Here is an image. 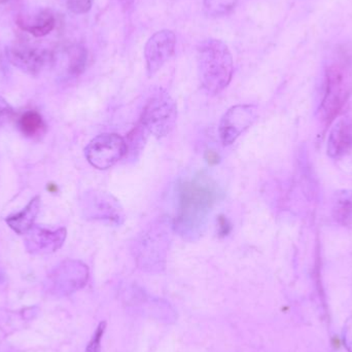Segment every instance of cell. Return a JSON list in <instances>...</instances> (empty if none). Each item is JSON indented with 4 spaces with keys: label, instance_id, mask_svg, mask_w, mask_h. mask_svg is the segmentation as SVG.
I'll use <instances>...</instances> for the list:
<instances>
[{
    "label": "cell",
    "instance_id": "obj_1",
    "mask_svg": "<svg viewBox=\"0 0 352 352\" xmlns=\"http://www.w3.org/2000/svg\"><path fill=\"white\" fill-rule=\"evenodd\" d=\"M216 199L215 185L206 177L196 176L181 183L173 230L183 239L193 240L198 238L207 224L208 216Z\"/></svg>",
    "mask_w": 352,
    "mask_h": 352
},
{
    "label": "cell",
    "instance_id": "obj_2",
    "mask_svg": "<svg viewBox=\"0 0 352 352\" xmlns=\"http://www.w3.org/2000/svg\"><path fill=\"white\" fill-rule=\"evenodd\" d=\"M198 72L202 86L218 94L230 84L234 65L228 45L218 39H207L198 49Z\"/></svg>",
    "mask_w": 352,
    "mask_h": 352
},
{
    "label": "cell",
    "instance_id": "obj_3",
    "mask_svg": "<svg viewBox=\"0 0 352 352\" xmlns=\"http://www.w3.org/2000/svg\"><path fill=\"white\" fill-rule=\"evenodd\" d=\"M169 245L170 231L166 222H152L134 240V257L142 268H160L164 265Z\"/></svg>",
    "mask_w": 352,
    "mask_h": 352
},
{
    "label": "cell",
    "instance_id": "obj_4",
    "mask_svg": "<svg viewBox=\"0 0 352 352\" xmlns=\"http://www.w3.org/2000/svg\"><path fill=\"white\" fill-rule=\"evenodd\" d=\"M177 106L172 97L164 90H158L146 101L140 125L154 137L164 138L176 125Z\"/></svg>",
    "mask_w": 352,
    "mask_h": 352
},
{
    "label": "cell",
    "instance_id": "obj_5",
    "mask_svg": "<svg viewBox=\"0 0 352 352\" xmlns=\"http://www.w3.org/2000/svg\"><path fill=\"white\" fill-rule=\"evenodd\" d=\"M127 152V141L117 133L100 134L93 138L84 148L86 161L99 170L115 166Z\"/></svg>",
    "mask_w": 352,
    "mask_h": 352
},
{
    "label": "cell",
    "instance_id": "obj_6",
    "mask_svg": "<svg viewBox=\"0 0 352 352\" xmlns=\"http://www.w3.org/2000/svg\"><path fill=\"white\" fill-rule=\"evenodd\" d=\"M82 211L89 220L106 222L121 226L126 220L125 211L117 198L102 191H90L82 200Z\"/></svg>",
    "mask_w": 352,
    "mask_h": 352
},
{
    "label": "cell",
    "instance_id": "obj_7",
    "mask_svg": "<svg viewBox=\"0 0 352 352\" xmlns=\"http://www.w3.org/2000/svg\"><path fill=\"white\" fill-rule=\"evenodd\" d=\"M257 117V108L255 105H235L226 110L218 128L222 145L228 146L234 143L239 136L253 125Z\"/></svg>",
    "mask_w": 352,
    "mask_h": 352
},
{
    "label": "cell",
    "instance_id": "obj_8",
    "mask_svg": "<svg viewBox=\"0 0 352 352\" xmlns=\"http://www.w3.org/2000/svg\"><path fill=\"white\" fill-rule=\"evenodd\" d=\"M89 270L84 263L74 259L62 261L49 275V288L57 294H67L82 288L88 281Z\"/></svg>",
    "mask_w": 352,
    "mask_h": 352
},
{
    "label": "cell",
    "instance_id": "obj_9",
    "mask_svg": "<svg viewBox=\"0 0 352 352\" xmlns=\"http://www.w3.org/2000/svg\"><path fill=\"white\" fill-rule=\"evenodd\" d=\"M176 45V36L171 30H161L154 33L144 47L146 71L148 76L156 74L172 57Z\"/></svg>",
    "mask_w": 352,
    "mask_h": 352
},
{
    "label": "cell",
    "instance_id": "obj_10",
    "mask_svg": "<svg viewBox=\"0 0 352 352\" xmlns=\"http://www.w3.org/2000/svg\"><path fill=\"white\" fill-rule=\"evenodd\" d=\"M66 236L65 228H49L34 224L25 234V247L33 255L55 253L63 246Z\"/></svg>",
    "mask_w": 352,
    "mask_h": 352
},
{
    "label": "cell",
    "instance_id": "obj_11",
    "mask_svg": "<svg viewBox=\"0 0 352 352\" xmlns=\"http://www.w3.org/2000/svg\"><path fill=\"white\" fill-rule=\"evenodd\" d=\"M346 99V86L342 72L337 68L327 71L325 95L320 110L325 121H331L339 113Z\"/></svg>",
    "mask_w": 352,
    "mask_h": 352
},
{
    "label": "cell",
    "instance_id": "obj_12",
    "mask_svg": "<svg viewBox=\"0 0 352 352\" xmlns=\"http://www.w3.org/2000/svg\"><path fill=\"white\" fill-rule=\"evenodd\" d=\"M8 57L12 65L29 74L38 73L47 61L45 51L25 43H19L10 47Z\"/></svg>",
    "mask_w": 352,
    "mask_h": 352
},
{
    "label": "cell",
    "instance_id": "obj_13",
    "mask_svg": "<svg viewBox=\"0 0 352 352\" xmlns=\"http://www.w3.org/2000/svg\"><path fill=\"white\" fill-rule=\"evenodd\" d=\"M352 150V121L341 119L331 128L327 138V156L339 159Z\"/></svg>",
    "mask_w": 352,
    "mask_h": 352
},
{
    "label": "cell",
    "instance_id": "obj_14",
    "mask_svg": "<svg viewBox=\"0 0 352 352\" xmlns=\"http://www.w3.org/2000/svg\"><path fill=\"white\" fill-rule=\"evenodd\" d=\"M40 207V197L36 196L33 198L24 209L21 210L18 213L8 216L5 222L10 228L20 235H25L33 226L34 220L39 212Z\"/></svg>",
    "mask_w": 352,
    "mask_h": 352
},
{
    "label": "cell",
    "instance_id": "obj_15",
    "mask_svg": "<svg viewBox=\"0 0 352 352\" xmlns=\"http://www.w3.org/2000/svg\"><path fill=\"white\" fill-rule=\"evenodd\" d=\"M331 216L340 226L352 224V189H339L331 199Z\"/></svg>",
    "mask_w": 352,
    "mask_h": 352
},
{
    "label": "cell",
    "instance_id": "obj_16",
    "mask_svg": "<svg viewBox=\"0 0 352 352\" xmlns=\"http://www.w3.org/2000/svg\"><path fill=\"white\" fill-rule=\"evenodd\" d=\"M18 23L23 30L31 33L35 37L45 36L55 28V18L47 10L37 14L32 23L21 22V21H18Z\"/></svg>",
    "mask_w": 352,
    "mask_h": 352
},
{
    "label": "cell",
    "instance_id": "obj_17",
    "mask_svg": "<svg viewBox=\"0 0 352 352\" xmlns=\"http://www.w3.org/2000/svg\"><path fill=\"white\" fill-rule=\"evenodd\" d=\"M45 121L38 113L34 110H28L19 119V127L24 135L28 137L36 135L45 128Z\"/></svg>",
    "mask_w": 352,
    "mask_h": 352
},
{
    "label": "cell",
    "instance_id": "obj_18",
    "mask_svg": "<svg viewBox=\"0 0 352 352\" xmlns=\"http://www.w3.org/2000/svg\"><path fill=\"white\" fill-rule=\"evenodd\" d=\"M86 51L80 45H74L68 49L67 72L69 75L78 76L86 67Z\"/></svg>",
    "mask_w": 352,
    "mask_h": 352
},
{
    "label": "cell",
    "instance_id": "obj_19",
    "mask_svg": "<svg viewBox=\"0 0 352 352\" xmlns=\"http://www.w3.org/2000/svg\"><path fill=\"white\" fill-rule=\"evenodd\" d=\"M237 0H204V10L210 16H222L230 14Z\"/></svg>",
    "mask_w": 352,
    "mask_h": 352
},
{
    "label": "cell",
    "instance_id": "obj_20",
    "mask_svg": "<svg viewBox=\"0 0 352 352\" xmlns=\"http://www.w3.org/2000/svg\"><path fill=\"white\" fill-rule=\"evenodd\" d=\"M92 2L93 0H67V8L73 14H86L92 8Z\"/></svg>",
    "mask_w": 352,
    "mask_h": 352
},
{
    "label": "cell",
    "instance_id": "obj_21",
    "mask_svg": "<svg viewBox=\"0 0 352 352\" xmlns=\"http://www.w3.org/2000/svg\"><path fill=\"white\" fill-rule=\"evenodd\" d=\"M105 325H105V322H101L100 325H99V327H97L92 340H91L88 347H86V352H100L101 339H102L103 333H104Z\"/></svg>",
    "mask_w": 352,
    "mask_h": 352
},
{
    "label": "cell",
    "instance_id": "obj_22",
    "mask_svg": "<svg viewBox=\"0 0 352 352\" xmlns=\"http://www.w3.org/2000/svg\"><path fill=\"white\" fill-rule=\"evenodd\" d=\"M342 341L348 352H352V316L348 317L342 331Z\"/></svg>",
    "mask_w": 352,
    "mask_h": 352
},
{
    "label": "cell",
    "instance_id": "obj_23",
    "mask_svg": "<svg viewBox=\"0 0 352 352\" xmlns=\"http://www.w3.org/2000/svg\"><path fill=\"white\" fill-rule=\"evenodd\" d=\"M12 115H14V109L0 96V127L8 123Z\"/></svg>",
    "mask_w": 352,
    "mask_h": 352
},
{
    "label": "cell",
    "instance_id": "obj_24",
    "mask_svg": "<svg viewBox=\"0 0 352 352\" xmlns=\"http://www.w3.org/2000/svg\"><path fill=\"white\" fill-rule=\"evenodd\" d=\"M218 228H220V235H222V236H226L230 232V222L224 216H220V218H218Z\"/></svg>",
    "mask_w": 352,
    "mask_h": 352
},
{
    "label": "cell",
    "instance_id": "obj_25",
    "mask_svg": "<svg viewBox=\"0 0 352 352\" xmlns=\"http://www.w3.org/2000/svg\"><path fill=\"white\" fill-rule=\"evenodd\" d=\"M10 1H14V0H0V3H8Z\"/></svg>",
    "mask_w": 352,
    "mask_h": 352
}]
</instances>
